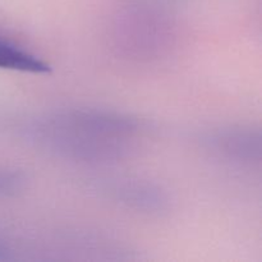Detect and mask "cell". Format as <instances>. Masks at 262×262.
I'll return each mask as SVG.
<instances>
[{
    "label": "cell",
    "mask_w": 262,
    "mask_h": 262,
    "mask_svg": "<svg viewBox=\"0 0 262 262\" xmlns=\"http://www.w3.org/2000/svg\"><path fill=\"white\" fill-rule=\"evenodd\" d=\"M142 123L114 110L64 109L22 123L19 133L33 147L64 160L109 164L129 156Z\"/></svg>",
    "instance_id": "6da1fadb"
},
{
    "label": "cell",
    "mask_w": 262,
    "mask_h": 262,
    "mask_svg": "<svg viewBox=\"0 0 262 262\" xmlns=\"http://www.w3.org/2000/svg\"><path fill=\"white\" fill-rule=\"evenodd\" d=\"M201 143L207 151L241 165L261 161V133L247 127H220L202 135Z\"/></svg>",
    "instance_id": "7a4b0ae2"
},
{
    "label": "cell",
    "mask_w": 262,
    "mask_h": 262,
    "mask_svg": "<svg viewBox=\"0 0 262 262\" xmlns=\"http://www.w3.org/2000/svg\"><path fill=\"white\" fill-rule=\"evenodd\" d=\"M97 191L127 209L146 214H161L169 207V199L160 187L132 178H109L100 181Z\"/></svg>",
    "instance_id": "3957f363"
},
{
    "label": "cell",
    "mask_w": 262,
    "mask_h": 262,
    "mask_svg": "<svg viewBox=\"0 0 262 262\" xmlns=\"http://www.w3.org/2000/svg\"><path fill=\"white\" fill-rule=\"evenodd\" d=\"M0 69L30 74H48L50 64L20 43L0 35Z\"/></svg>",
    "instance_id": "277c9868"
},
{
    "label": "cell",
    "mask_w": 262,
    "mask_h": 262,
    "mask_svg": "<svg viewBox=\"0 0 262 262\" xmlns=\"http://www.w3.org/2000/svg\"><path fill=\"white\" fill-rule=\"evenodd\" d=\"M15 251L8 241L0 238V261L15 260Z\"/></svg>",
    "instance_id": "5b68a950"
}]
</instances>
